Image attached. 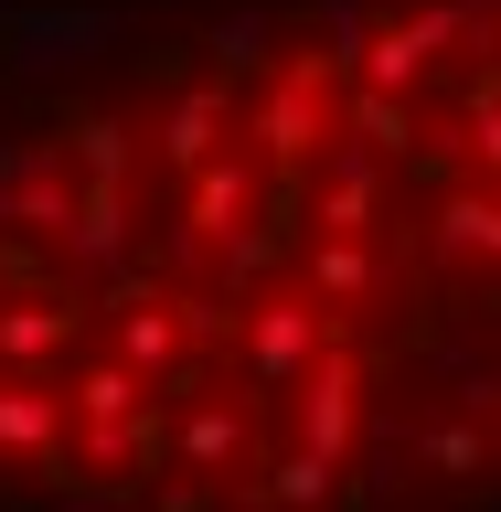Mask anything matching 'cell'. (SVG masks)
I'll list each match as a JSON object with an SVG mask.
<instances>
[{
    "label": "cell",
    "instance_id": "obj_1",
    "mask_svg": "<svg viewBox=\"0 0 501 512\" xmlns=\"http://www.w3.org/2000/svg\"><path fill=\"white\" fill-rule=\"evenodd\" d=\"M0 512H501V0H0Z\"/></svg>",
    "mask_w": 501,
    "mask_h": 512
}]
</instances>
